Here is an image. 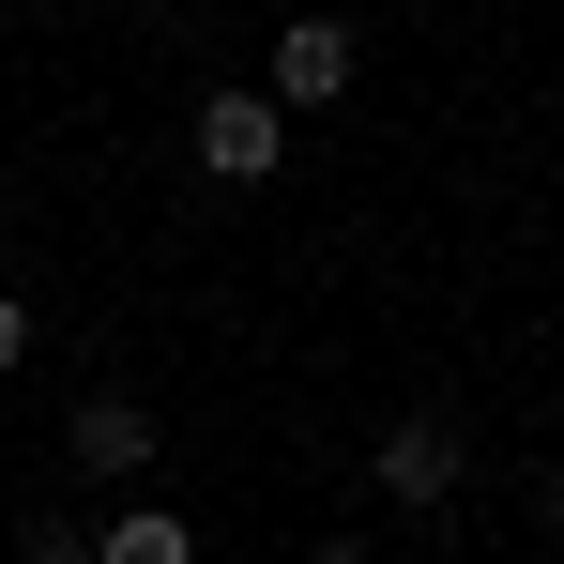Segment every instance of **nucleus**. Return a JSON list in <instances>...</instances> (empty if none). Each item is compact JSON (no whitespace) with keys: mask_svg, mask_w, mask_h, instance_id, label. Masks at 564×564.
Returning <instances> with one entry per match:
<instances>
[{"mask_svg":"<svg viewBox=\"0 0 564 564\" xmlns=\"http://www.w3.org/2000/svg\"><path fill=\"white\" fill-rule=\"evenodd\" d=\"M77 473H153V412L138 397H77Z\"/></svg>","mask_w":564,"mask_h":564,"instance_id":"20e7f679","label":"nucleus"},{"mask_svg":"<svg viewBox=\"0 0 564 564\" xmlns=\"http://www.w3.org/2000/svg\"><path fill=\"white\" fill-rule=\"evenodd\" d=\"M321 564H381V550H321Z\"/></svg>","mask_w":564,"mask_h":564,"instance_id":"0eeeda50","label":"nucleus"},{"mask_svg":"<svg viewBox=\"0 0 564 564\" xmlns=\"http://www.w3.org/2000/svg\"><path fill=\"white\" fill-rule=\"evenodd\" d=\"M15 351H31V305H15V290H0V381H15Z\"/></svg>","mask_w":564,"mask_h":564,"instance_id":"423d86ee","label":"nucleus"},{"mask_svg":"<svg viewBox=\"0 0 564 564\" xmlns=\"http://www.w3.org/2000/svg\"><path fill=\"white\" fill-rule=\"evenodd\" d=\"M351 62H367V46H351L336 15H290V31H275V62H260V107H275V122H321V107L351 93Z\"/></svg>","mask_w":564,"mask_h":564,"instance_id":"f257e3e1","label":"nucleus"},{"mask_svg":"<svg viewBox=\"0 0 564 564\" xmlns=\"http://www.w3.org/2000/svg\"><path fill=\"white\" fill-rule=\"evenodd\" d=\"M367 473H381V503H458V427L443 412H397Z\"/></svg>","mask_w":564,"mask_h":564,"instance_id":"7ed1b4c3","label":"nucleus"},{"mask_svg":"<svg viewBox=\"0 0 564 564\" xmlns=\"http://www.w3.org/2000/svg\"><path fill=\"white\" fill-rule=\"evenodd\" d=\"M198 169H214V184H275V169H290V122L260 93H198Z\"/></svg>","mask_w":564,"mask_h":564,"instance_id":"f03ea898","label":"nucleus"},{"mask_svg":"<svg viewBox=\"0 0 564 564\" xmlns=\"http://www.w3.org/2000/svg\"><path fill=\"white\" fill-rule=\"evenodd\" d=\"M93 564H198V534L169 519V503H138V519H107V534H93Z\"/></svg>","mask_w":564,"mask_h":564,"instance_id":"39448f33","label":"nucleus"}]
</instances>
